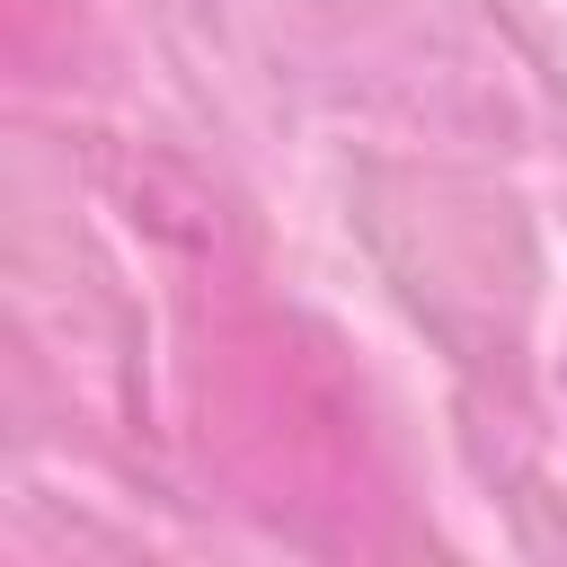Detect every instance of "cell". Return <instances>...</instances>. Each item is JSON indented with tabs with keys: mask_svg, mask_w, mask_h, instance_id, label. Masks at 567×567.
Here are the masks:
<instances>
[]
</instances>
